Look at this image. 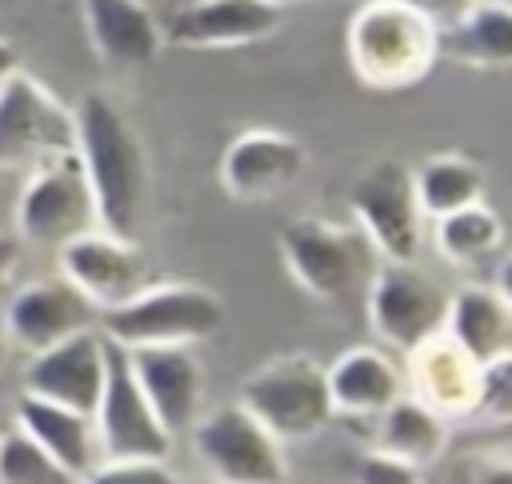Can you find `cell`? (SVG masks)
I'll return each instance as SVG.
<instances>
[{
  "label": "cell",
  "instance_id": "obj_1",
  "mask_svg": "<svg viewBox=\"0 0 512 484\" xmlns=\"http://www.w3.org/2000/svg\"><path fill=\"white\" fill-rule=\"evenodd\" d=\"M72 120L76 156L96 200V224L120 240H136L148 192V164L136 124L104 88H88L76 100Z\"/></svg>",
  "mask_w": 512,
  "mask_h": 484
},
{
  "label": "cell",
  "instance_id": "obj_2",
  "mask_svg": "<svg viewBox=\"0 0 512 484\" xmlns=\"http://www.w3.org/2000/svg\"><path fill=\"white\" fill-rule=\"evenodd\" d=\"M352 76L372 92H404L440 60V28L400 0H364L344 28Z\"/></svg>",
  "mask_w": 512,
  "mask_h": 484
},
{
  "label": "cell",
  "instance_id": "obj_3",
  "mask_svg": "<svg viewBox=\"0 0 512 484\" xmlns=\"http://www.w3.org/2000/svg\"><path fill=\"white\" fill-rule=\"evenodd\" d=\"M100 336L120 348H148V344H200L220 332L224 300L188 280L144 284L124 304L100 312Z\"/></svg>",
  "mask_w": 512,
  "mask_h": 484
},
{
  "label": "cell",
  "instance_id": "obj_4",
  "mask_svg": "<svg viewBox=\"0 0 512 484\" xmlns=\"http://www.w3.org/2000/svg\"><path fill=\"white\" fill-rule=\"evenodd\" d=\"M276 248L284 272L296 288L320 304H340L368 276L372 244L360 228L324 220V216H292L276 232Z\"/></svg>",
  "mask_w": 512,
  "mask_h": 484
},
{
  "label": "cell",
  "instance_id": "obj_5",
  "mask_svg": "<svg viewBox=\"0 0 512 484\" xmlns=\"http://www.w3.org/2000/svg\"><path fill=\"white\" fill-rule=\"evenodd\" d=\"M280 444L312 440L332 420L324 368L304 352H284L244 376L240 400Z\"/></svg>",
  "mask_w": 512,
  "mask_h": 484
},
{
  "label": "cell",
  "instance_id": "obj_6",
  "mask_svg": "<svg viewBox=\"0 0 512 484\" xmlns=\"http://www.w3.org/2000/svg\"><path fill=\"white\" fill-rule=\"evenodd\" d=\"M88 228H100V224H96V200L84 180L76 148L56 152V156L40 160L36 168H28L24 192L16 200L20 240H28L36 248H60Z\"/></svg>",
  "mask_w": 512,
  "mask_h": 484
},
{
  "label": "cell",
  "instance_id": "obj_7",
  "mask_svg": "<svg viewBox=\"0 0 512 484\" xmlns=\"http://www.w3.org/2000/svg\"><path fill=\"white\" fill-rule=\"evenodd\" d=\"M356 228L384 260H416L424 240V212L416 200L412 168L404 160H372L348 192Z\"/></svg>",
  "mask_w": 512,
  "mask_h": 484
},
{
  "label": "cell",
  "instance_id": "obj_8",
  "mask_svg": "<svg viewBox=\"0 0 512 484\" xmlns=\"http://www.w3.org/2000/svg\"><path fill=\"white\" fill-rule=\"evenodd\" d=\"M92 428L104 460H168L172 436L148 408L128 368V352L112 340H104V388L92 408Z\"/></svg>",
  "mask_w": 512,
  "mask_h": 484
},
{
  "label": "cell",
  "instance_id": "obj_9",
  "mask_svg": "<svg viewBox=\"0 0 512 484\" xmlns=\"http://www.w3.org/2000/svg\"><path fill=\"white\" fill-rule=\"evenodd\" d=\"M192 444L220 484H288L280 440L244 404H224L192 420Z\"/></svg>",
  "mask_w": 512,
  "mask_h": 484
},
{
  "label": "cell",
  "instance_id": "obj_10",
  "mask_svg": "<svg viewBox=\"0 0 512 484\" xmlns=\"http://www.w3.org/2000/svg\"><path fill=\"white\" fill-rule=\"evenodd\" d=\"M76 148L72 108L60 104L32 72L16 68L0 84V168H36Z\"/></svg>",
  "mask_w": 512,
  "mask_h": 484
},
{
  "label": "cell",
  "instance_id": "obj_11",
  "mask_svg": "<svg viewBox=\"0 0 512 484\" xmlns=\"http://www.w3.org/2000/svg\"><path fill=\"white\" fill-rule=\"evenodd\" d=\"M448 292L416 260H384L368 276V320L384 348L408 352L444 328Z\"/></svg>",
  "mask_w": 512,
  "mask_h": 484
},
{
  "label": "cell",
  "instance_id": "obj_12",
  "mask_svg": "<svg viewBox=\"0 0 512 484\" xmlns=\"http://www.w3.org/2000/svg\"><path fill=\"white\" fill-rule=\"evenodd\" d=\"M308 168V148L280 128H244L220 156V188L236 204H268Z\"/></svg>",
  "mask_w": 512,
  "mask_h": 484
},
{
  "label": "cell",
  "instance_id": "obj_13",
  "mask_svg": "<svg viewBox=\"0 0 512 484\" xmlns=\"http://www.w3.org/2000/svg\"><path fill=\"white\" fill-rule=\"evenodd\" d=\"M60 252V276L96 308L108 312L144 288V256L136 240H120L104 228L72 236Z\"/></svg>",
  "mask_w": 512,
  "mask_h": 484
},
{
  "label": "cell",
  "instance_id": "obj_14",
  "mask_svg": "<svg viewBox=\"0 0 512 484\" xmlns=\"http://www.w3.org/2000/svg\"><path fill=\"white\" fill-rule=\"evenodd\" d=\"M284 24V8L268 0H188L164 24V44L220 52L268 40Z\"/></svg>",
  "mask_w": 512,
  "mask_h": 484
},
{
  "label": "cell",
  "instance_id": "obj_15",
  "mask_svg": "<svg viewBox=\"0 0 512 484\" xmlns=\"http://www.w3.org/2000/svg\"><path fill=\"white\" fill-rule=\"evenodd\" d=\"M100 388H104V336L96 328H84L44 352H32L24 368V392L72 408L80 416H92Z\"/></svg>",
  "mask_w": 512,
  "mask_h": 484
},
{
  "label": "cell",
  "instance_id": "obj_16",
  "mask_svg": "<svg viewBox=\"0 0 512 484\" xmlns=\"http://www.w3.org/2000/svg\"><path fill=\"white\" fill-rule=\"evenodd\" d=\"M124 352L164 432L168 436L188 432L204 396V372H200V360L192 356V344H148V348H124Z\"/></svg>",
  "mask_w": 512,
  "mask_h": 484
},
{
  "label": "cell",
  "instance_id": "obj_17",
  "mask_svg": "<svg viewBox=\"0 0 512 484\" xmlns=\"http://www.w3.org/2000/svg\"><path fill=\"white\" fill-rule=\"evenodd\" d=\"M96 316L100 312L64 276H52V280H32V284L16 288L8 308H4V324L0 328L20 348L44 352V348L92 328Z\"/></svg>",
  "mask_w": 512,
  "mask_h": 484
},
{
  "label": "cell",
  "instance_id": "obj_18",
  "mask_svg": "<svg viewBox=\"0 0 512 484\" xmlns=\"http://www.w3.org/2000/svg\"><path fill=\"white\" fill-rule=\"evenodd\" d=\"M84 32L108 72L148 68L164 48V24L148 0H80Z\"/></svg>",
  "mask_w": 512,
  "mask_h": 484
},
{
  "label": "cell",
  "instance_id": "obj_19",
  "mask_svg": "<svg viewBox=\"0 0 512 484\" xmlns=\"http://www.w3.org/2000/svg\"><path fill=\"white\" fill-rule=\"evenodd\" d=\"M412 360V396L424 400L432 412L444 420L452 416H472L476 408V384H480V364L440 328L424 336L416 348H408Z\"/></svg>",
  "mask_w": 512,
  "mask_h": 484
},
{
  "label": "cell",
  "instance_id": "obj_20",
  "mask_svg": "<svg viewBox=\"0 0 512 484\" xmlns=\"http://www.w3.org/2000/svg\"><path fill=\"white\" fill-rule=\"evenodd\" d=\"M324 380H328L332 416H352V420H376L404 392V376L396 372L388 352L368 344L344 348L324 368Z\"/></svg>",
  "mask_w": 512,
  "mask_h": 484
},
{
  "label": "cell",
  "instance_id": "obj_21",
  "mask_svg": "<svg viewBox=\"0 0 512 484\" xmlns=\"http://www.w3.org/2000/svg\"><path fill=\"white\" fill-rule=\"evenodd\" d=\"M444 332L476 360L488 364L512 352V300L504 284H464L448 296Z\"/></svg>",
  "mask_w": 512,
  "mask_h": 484
},
{
  "label": "cell",
  "instance_id": "obj_22",
  "mask_svg": "<svg viewBox=\"0 0 512 484\" xmlns=\"http://www.w3.org/2000/svg\"><path fill=\"white\" fill-rule=\"evenodd\" d=\"M16 428L28 432L48 456H56L72 476H84L100 456L92 416H80L72 408L32 396V392H24L16 400Z\"/></svg>",
  "mask_w": 512,
  "mask_h": 484
},
{
  "label": "cell",
  "instance_id": "obj_23",
  "mask_svg": "<svg viewBox=\"0 0 512 484\" xmlns=\"http://www.w3.org/2000/svg\"><path fill=\"white\" fill-rule=\"evenodd\" d=\"M440 56L476 72H504L512 64L508 0H476L456 24L440 28Z\"/></svg>",
  "mask_w": 512,
  "mask_h": 484
},
{
  "label": "cell",
  "instance_id": "obj_24",
  "mask_svg": "<svg viewBox=\"0 0 512 484\" xmlns=\"http://www.w3.org/2000/svg\"><path fill=\"white\" fill-rule=\"evenodd\" d=\"M448 444V420L432 412L416 396H396L380 416H376V448L392 452L416 468L432 464Z\"/></svg>",
  "mask_w": 512,
  "mask_h": 484
},
{
  "label": "cell",
  "instance_id": "obj_25",
  "mask_svg": "<svg viewBox=\"0 0 512 484\" xmlns=\"http://www.w3.org/2000/svg\"><path fill=\"white\" fill-rule=\"evenodd\" d=\"M412 184H416L420 212L436 220L444 212H456V208L484 200L488 176H484L480 160H472L464 152H436L420 168H412Z\"/></svg>",
  "mask_w": 512,
  "mask_h": 484
},
{
  "label": "cell",
  "instance_id": "obj_26",
  "mask_svg": "<svg viewBox=\"0 0 512 484\" xmlns=\"http://www.w3.org/2000/svg\"><path fill=\"white\" fill-rule=\"evenodd\" d=\"M436 248L456 268L484 264L488 256H496L504 248V224L484 200H476L468 208L436 216Z\"/></svg>",
  "mask_w": 512,
  "mask_h": 484
},
{
  "label": "cell",
  "instance_id": "obj_27",
  "mask_svg": "<svg viewBox=\"0 0 512 484\" xmlns=\"http://www.w3.org/2000/svg\"><path fill=\"white\" fill-rule=\"evenodd\" d=\"M0 484H80L56 456H48L28 432H0Z\"/></svg>",
  "mask_w": 512,
  "mask_h": 484
},
{
  "label": "cell",
  "instance_id": "obj_28",
  "mask_svg": "<svg viewBox=\"0 0 512 484\" xmlns=\"http://www.w3.org/2000/svg\"><path fill=\"white\" fill-rule=\"evenodd\" d=\"M508 412H512V352L480 364V384H476V408H472V416L508 420Z\"/></svg>",
  "mask_w": 512,
  "mask_h": 484
},
{
  "label": "cell",
  "instance_id": "obj_29",
  "mask_svg": "<svg viewBox=\"0 0 512 484\" xmlns=\"http://www.w3.org/2000/svg\"><path fill=\"white\" fill-rule=\"evenodd\" d=\"M80 484H180L164 460H100L92 464Z\"/></svg>",
  "mask_w": 512,
  "mask_h": 484
},
{
  "label": "cell",
  "instance_id": "obj_30",
  "mask_svg": "<svg viewBox=\"0 0 512 484\" xmlns=\"http://www.w3.org/2000/svg\"><path fill=\"white\" fill-rule=\"evenodd\" d=\"M356 476H360V484H420V468L416 464H408V460H400L392 452H380V448L360 456Z\"/></svg>",
  "mask_w": 512,
  "mask_h": 484
},
{
  "label": "cell",
  "instance_id": "obj_31",
  "mask_svg": "<svg viewBox=\"0 0 512 484\" xmlns=\"http://www.w3.org/2000/svg\"><path fill=\"white\" fill-rule=\"evenodd\" d=\"M400 4H408V8H416L420 16H428L436 28H448V24H456L476 0H400Z\"/></svg>",
  "mask_w": 512,
  "mask_h": 484
},
{
  "label": "cell",
  "instance_id": "obj_32",
  "mask_svg": "<svg viewBox=\"0 0 512 484\" xmlns=\"http://www.w3.org/2000/svg\"><path fill=\"white\" fill-rule=\"evenodd\" d=\"M16 264H20V236L0 232V296L16 276Z\"/></svg>",
  "mask_w": 512,
  "mask_h": 484
},
{
  "label": "cell",
  "instance_id": "obj_33",
  "mask_svg": "<svg viewBox=\"0 0 512 484\" xmlns=\"http://www.w3.org/2000/svg\"><path fill=\"white\" fill-rule=\"evenodd\" d=\"M16 68H20V52H16V44H12L8 36H0V84H4Z\"/></svg>",
  "mask_w": 512,
  "mask_h": 484
},
{
  "label": "cell",
  "instance_id": "obj_34",
  "mask_svg": "<svg viewBox=\"0 0 512 484\" xmlns=\"http://www.w3.org/2000/svg\"><path fill=\"white\" fill-rule=\"evenodd\" d=\"M480 484H512V468H508V464H500V468H492Z\"/></svg>",
  "mask_w": 512,
  "mask_h": 484
},
{
  "label": "cell",
  "instance_id": "obj_35",
  "mask_svg": "<svg viewBox=\"0 0 512 484\" xmlns=\"http://www.w3.org/2000/svg\"><path fill=\"white\" fill-rule=\"evenodd\" d=\"M4 360H8V336H4V328H0V368H4Z\"/></svg>",
  "mask_w": 512,
  "mask_h": 484
},
{
  "label": "cell",
  "instance_id": "obj_36",
  "mask_svg": "<svg viewBox=\"0 0 512 484\" xmlns=\"http://www.w3.org/2000/svg\"><path fill=\"white\" fill-rule=\"evenodd\" d=\"M268 4H276V8H284V12H288L292 4H304V0H268Z\"/></svg>",
  "mask_w": 512,
  "mask_h": 484
}]
</instances>
